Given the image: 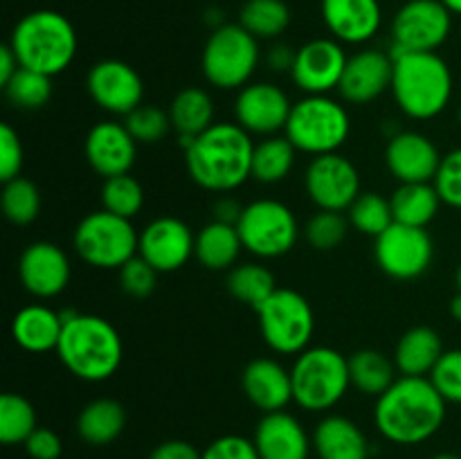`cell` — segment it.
I'll return each mask as SVG.
<instances>
[{
	"label": "cell",
	"instance_id": "6da1fadb",
	"mask_svg": "<svg viewBox=\"0 0 461 459\" xmlns=\"http://www.w3.org/2000/svg\"><path fill=\"white\" fill-rule=\"evenodd\" d=\"M446 421V399L428 376H399L376 399L374 423L387 441L417 446L439 432Z\"/></svg>",
	"mask_w": 461,
	"mask_h": 459
},
{
	"label": "cell",
	"instance_id": "7a4b0ae2",
	"mask_svg": "<svg viewBox=\"0 0 461 459\" xmlns=\"http://www.w3.org/2000/svg\"><path fill=\"white\" fill-rule=\"evenodd\" d=\"M255 142L237 122H216L185 147L187 174L198 187L228 194L252 178Z\"/></svg>",
	"mask_w": 461,
	"mask_h": 459
},
{
	"label": "cell",
	"instance_id": "3957f363",
	"mask_svg": "<svg viewBox=\"0 0 461 459\" xmlns=\"http://www.w3.org/2000/svg\"><path fill=\"white\" fill-rule=\"evenodd\" d=\"M61 318L63 333L57 354L63 367L86 382L108 381L124 358V345L117 328L99 315L68 310Z\"/></svg>",
	"mask_w": 461,
	"mask_h": 459
},
{
	"label": "cell",
	"instance_id": "277c9868",
	"mask_svg": "<svg viewBox=\"0 0 461 459\" xmlns=\"http://www.w3.org/2000/svg\"><path fill=\"white\" fill-rule=\"evenodd\" d=\"M394 58L392 94L410 120H435L453 99V72L437 52H390Z\"/></svg>",
	"mask_w": 461,
	"mask_h": 459
},
{
	"label": "cell",
	"instance_id": "5b68a950",
	"mask_svg": "<svg viewBox=\"0 0 461 459\" xmlns=\"http://www.w3.org/2000/svg\"><path fill=\"white\" fill-rule=\"evenodd\" d=\"M9 48L21 68L57 76L75 61L79 40L70 18L54 9H36L14 25Z\"/></svg>",
	"mask_w": 461,
	"mask_h": 459
},
{
	"label": "cell",
	"instance_id": "8992f818",
	"mask_svg": "<svg viewBox=\"0 0 461 459\" xmlns=\"http://www.w3.org/2000/svg\"><path fill=\"white\" fill-rule=\"evenodd\" d=\"M293 403L309 412H327L351 387L349 358L333 346H309L291 367Z\"/></svg>",
	"mask_w": 461,
	"mask_h": 459
},
{
	"label": "cell",
	"instance_id": "52a82bcc",
	"mask_svg": "<svg viewBox=\"0 0 461 459\" xmlns=\"http://www.w3.org/2000/svg\"><path fill=\"white\" fill-rule=\"evenodd\" d=\"M351 117L338 99L329 94H306L293 104L284 135L293 147L309 156L338 153L349 140Z\"/></svg>",
	"mask_w": 461,
	"mask_h": 459
},
{
	"label": "cell",
	"instance_id": "ba28073f",
	"mask_svg": "<svg viewBox=\"0 0 461 459\" xmlns=\"http://www.w3.org/2000/svg\"><path fill=\"white\" fill-rule=\"evenodd\" d=\"M259 61V39L239 22L214 27L201 57L203 75L219 90H241L250 84Z\"/></svg>",
	"mask_w": 461,
	"mask_h": 459
},
{
	"label": "cell",
	"instance_id": "9c48e42d",
	"mask_svg": "<svg viewBox=\"0 0 461 459\" xmlns=\"http://www.w3.org/2000/svg\"><path fill=\"white\" fill-rule=\"evenodd\" d=\"M72 246L81 261L99 270H120L138 255L140 232L131 219L97 210L86 214L72 234Z\"/></svg>",
	"mask_w": 461,
	"mask_h": 459
},
{
	"label": "cell",
	"instance_id": "30bf717a",
	"mask_svg": "<svg viewBox=\"0 0 461 459\" xmlns=\"http://www.w3.org/2000/svg\"><path fill=\"white\" fill-rule=\"evenodd\" d=\"M259 331L266 345L282 356L309 349L315 331V313L309 300L293 288H277L257 309Z\"/></svg>",
	"mask_w": 461,
	"mask_h": 459
},
{
	"label": "cell",
	"instance_id": "8fae6325",
	"mask_svg": "<svg viewBox=\"0 0 461 459\" xmlns=\"http://www.w3.org/2000/svg\"><path fill=\"white\" fill-rule=\"evenodd\" d=\"M243 250L257 259H279L295 248L300 223L288 205L275 198H259L243 207L237 223Z\"/></svg>",
	"mask_w": 461,
	"mask_h": 459
},
{
	"label": "cell",
	"instance_id": "7c38bea8",
	"mask_svg": "<svg viewBox=\"0 0 461 459\" xmlns=\"http://www.w3.org/2000/svg\"><path fill=\"white\" fill-rule=\"evenodd\" d=\"M374 259L387 277L412 282L428 273L435 259V243L426 228L392 223L374 238Z\"/></svg>",
	"mask_w": 461,
	"mask_h": 459
},
{
	"label": "cell",
	"instance_id": "4fadbf2b",
	"mask_svg": "<svg viewBox=\"0 0 461 459\" xmlns=\"http://www.w3.org/2000/svg\"><path fill=\"white\" fill-rule=\"evenodd\" d=\"M450 30L453 14L441 0H408L392 18L390 52H437Z\"/></svg>",
	"mask_w": 461,
	"mask_h": 459
},
{
	"label": "cell",
	"instance_id": "5bb4252c",
	"mask_svg": "<svg viewBox=\"0 0 461 459\" xmlns=\"http://www.w3.org/2000/svg\"><path fill=\"white\" fill-rule=\"evenodd\" d=\"M304 187L318 210L345 212L360 196V174L342 153H327L309 162Z\"/></svg>",
	"mask_w": 461,
	"mask_h": 459
},
{
	"label": "cell",
	"instance_id": "9a60e30c",
	"mask_svg": "<svg viewBox=\"0 0 461 459\" xmlns=\"http://www.w3.org/2000/svg\"><path fill=\"white\" fill-rule=\"evenodd\" d=\"M86 88L93 102L111 115L126 117L142 104L144 81L131 63L102 58L86 76Z\"/></svg>",
	"mask_w": 461,
	"mask_h": 459
},
{
	"label": "cell",
	"instance_id": "2e32d148",
	"mask_svg": "<svg viewBox=\"0 0 461 459\" xmlns=\"http://www.w3.org/2000/svg\"><path fill=\"white\" fill-rule=\"evenodd\" d=\"M349 57L340 40L313 39L297 48L293 63V84L306 94H329L338 90Z\"/></svg>",
	"mask_w": 461,
	"mask_h": 459
},
{
	"label": "cell",
	"instance_id": "e0dca14e",
	"mask_svg": "<svg viewBox=\"0 0 461 459\" xmlns=\"http://www.w3.org/2000/svg\"><path fill=\"white\" fill-rule=\"evenodd\" d=\"M293 102L279 86L268 81H255L239 90L234 102L237 124L250 135L270 138L286 129Z\"/></svg>",
	"mask_w": 461,
	"mask_h": 459
},
{
	"label": "cell",
	"instance_id": "ac0fdd59",
	"mask_svg": "<svg viewBox=\"0 0 461 459\" xmlns=\"http://www.w3.org/2000/svg\"><path fill=\"white\" fill-rule=\"evenodd\" d=\"M196 234L176 216L153 219L140 232L138 255L147 259L158 273H176L194 256Z\"/></svg>",
	"mask_w": 461,
	"mask_h": 459
},
{
	"label": "cell",
	"instance_id": "d6986e66",
	"mask_svg": "<svg viewBox=\"0 0 461 459\" xmlns=\"http://www.w3.org/2000/svg\"><path fill=\"white\" fill-rule=\"evenodd\" d=\"M72 266L63 248L52 241H34L18 259V277L23 288L39 300L61 295L70 284Z\"/></svg>",
	"mask_w": 461,
	"mask_h": 459
},
{
	"label": "cell",
	"instance_id": "ffe728a7",
	"mask_svg": "<svg viewBox=\"0 0 461 459\" xmlns=\"http://www.w3.org/2000/svg\"><path fill=\"white\" fill-rule=\"evenodd\" d=\"M394 79V58L383 50H360L347 61L338 93L347 104L365 106L392 90Z\"/></svg>",
	"mask_w": 461,
	"mask_h": 459
},
{
	"label": "cell",
	"instance_id": "44dd1931",
	"mask_svg": "<svg viewBox=\"0 0 461 459\" xmlns=\"http://www.w3.org/2000/svg\"><path fill=\"white\" fill-rule=\"evenodd\" d=\"M84 156L90 169L106 180L131 174L138 158V142L120 122H99L86 135Z\"/></svg>",
	"mask_w": 461,
	"mask_h": 459
},
{
	"label": "cell",
	"instance_id": "7402d4cb",
	"mask_svg": "<svg viewBox=\"0 0 461 459\" xmlns=\"http://www.w3.org/2000/svg\"><path fill=\"white\" fill-rule=\"evenodd\" d=\"M441 158L435 142L419 130L394 133L385 147L387 171L399 183H432Z\"/></svg>",
	"mask_w": 461,
	"mask_h": 459
},
{
	"label": "cell",
	"instance_id": "603a6c76",
	"mask_svg": "<svg viewBox=\"0 0 461 459\" xmlns=\"http://www.w3.org/2000/svg\"><path fill=\"white\" fill-rule=\"evenodd\" d=\"M261 459H309L313 439L306 435L300 418L286 410L268 412L257 423L252 436Z\"/></svg>",
	"mask_w": 461,
	"mask_h": 459
},
{
	"label": "cell",
	"instance_id": "cb8c5ba5",
	"mask_svg": "<svg viewBox=\"0 0 461 459\" xmlns=\"http://www.w3.org/2000/svg\"><path fill=\"white\" fill-rule=\"evenodd\" d=\"M322 18L333 39L360 45L378 34L383 9L378 0H322Z\"/></svg>",
	"mask_w": 461,
	"mask_h": 459
},
{
	"label": "cell",
	"instance_id": "d4e9b609",
	"mask_svg": "<svg viewBox=\"0 0 461 459\" xmlns=\"http://www.w3.org/2000/svg\"><path fill=\"white\" fill-rule=\"evenodd\" d=\"M246 399L264 414L286 410L293 403L291 369L275 358H255L246 364L241 376Z\"/></svg>",
	"mask_w": 461,
	"mask_h": 459
},
{
	"label": "cell",
	"instance_id": "484cf974",
	"mask_svg": "<svg viewBox=\"0 0 461 459\" xmlns=\"http://www.w3.org/2000/svg\"><path fill=\"white\" fill-rule=\"evenodd\" d=\"M311 439L320 459H369L372 454L365 432L342 414L324 417Z\"/></svg>",
	"mask_w": 461,
	"mask_h": 459
},
{
	"label": "cell",
	"instance_id": "4316f807",
	"mask_svg": "<svg viewBox=\"0 0 461 459\" xmlns=\"http://www.w3.org/2000/svg\"><path fill=\"white\" fill-rule=\"evenodd\" d=\"M63 333V318L59 310L45 304H30L14 315L12 336L21 349L30 354L57 351Z\"/></svg>",
	"mask_w": 461,
	"mask_h": 459
},
{
	"label": "cell",
	"instance_id": "83f0119b",
	"mask_svg": "<svg viewBox=\"0 0 461 459\" xmlns=\"http://www.w3.org/2000/svg\"><path fill=\"white\" fill-rule=\"evenodd\" d=\"M444 351V342L435 328L412 327L396 342L394 364L401 376H430Z\"/></svg>",
	"mask_w": 461,
	"mask_h": 459
},
{
	"label": "cell",
	"instance_id": "f1b7e54d",
	"mask_svg": "<svg viewBox=\"0 0 461 459\" xmlns=\"http://www.w3.org/2000/svg\"><path fill=\"white\" fill-rule=\"evenodd\" d=\"M169 120L171 129L180 135L183 144L187 147L196 135L210 129L214 122V102H212L210 93L196 86L183 88L176 93V97L169 104Z\"/></svg>",
	"mask_w": 461,
	"mask_h": 459
},
{
	"label": "cell",
	"instance_id": "f546056e",
	"mask_svg": "<svg viewBox=\"0 0 461 459\" xmlns=\"http://www.w3.org/2000/svg\"><path fill=\"white\" fill-rule=\"evenodd\" d=\"M243 250L241 237H239L237 225L219 223L210 220L201 232L196 234V248L194 256L198 264L207 270H232L239 255Z\"/></svg>",
	"mask_w": 461,
	"mask_h": 459
},
{
	"label": "cell",
	"instance_id": "4dcf8cb0",
	"mask_svg": "<svg viewBox=\"0 0 461 459\" xmlns=\"http://www.w3.org/2000/svg\"><path fill=\"white\" fill-rule=\"evenodd\" d=\"M126 426V410L115 399H95L79 412L77 432L90 446H108L122 435Z\"/></svg>",
	"mask_w": 461,
	"mask_h": 459
},
{
	"label": "cell",
	"instance_id": "1f68e13d",
	"mask_svg": "<svg viewBox=\"0 0 461 459\" xmlns=\"http://www.w3.org/2000/svg\"><path fill=\"white\" fill-rule=\"evenodd\" d=\"M394 223L428 228L441 207V198L432 183H401L390 196Z\"/></svg>",
	"mask_w": 461,
	"mask_h": 459
},
{
	"label": "cell",
	"instance_id": "d6a6232c",
	"mask_svg": "<svg viewBox=\"0 0 461 459\" xmlns=\"http://www.w3.org/2000/svg\"><path fill=\"white\" fill-rule=\"evenodd\" d=\"M394 360L387 358L378 349H360L349 356V376L351 387L360 390L367 396H381L396 381Z\"/></svg>",
	"mask_w": 461,
	"mask_h": 459
},
{
	"label": "cell",
	"instance_id": "836d02e7",
	"mask_svg": "<svg viewBox=\"0 0 461 459\" xmlns=\"http://www.w3.org/2000/svg\"><path fill=\"white\" fill-rule=\"evenodd\" d=\"M297 148L286 135H270L255 144L252 153V178L261 184H277L295 166Z\"/></svg>",
	"mask_w": 461,
	"mask_h": 459
},
{
	"label": "cell",
	"instance_id": "e575fe53",
	"mask_svg": "<svg viewBox=\"0 0 461 459\" xmlns=\"http://www.w3.org/2000/svg\"><path fill=\"white\" fill-rule=\"evenodd\" d=\"M239 25L255 39H279L291 25V7L284 0H246L239 14Z\"/></svg>",
	"mask_w": 461,
	"mask_h": 459
},
{
	"label": "cell",
	"instance_id": "d590c367",
	"mask_svg": "<svg viewBox=\"0 0 461 459\" xmlns=\"http://www.w3.org/2000/svg\"><path fill=\"white\" fill-rule=\"evenodd\" d=\"M228 291L239 302L257 310L277 291V284H275V274L270 273V268L257 264V261H248V264H239L237 268L230 270Z\"/></svg>",
	"mask_w": 461,
	"mask_h": 459
},
{
	"label": "cell",
	"instance_id": "8d00e7d4",
	"mask_svg": "<svg viewBox=\"0 0 461 459\" xmlns=\"http://www.w3.org/2000/svg\"><path fill=\"white\" fill-rule=\"evenodd\" d=\"M36 428V410L25 396L14 392L0 396V441L5 446L25 444Z\"/></svg>",
	"mask_w": 461,
	"mask_h": 459
},
{
	"label": "cell",
	"instance_id": "74e56055",
	"mask_svg": "<svg viewBox=\"0 0 461 459\" xmlns=\"http://www.w3.org/2000/svg\"><path fill=\"white\" fill-rule=\"evenodd\" d=\"M347 219H349L351 228L372 238L381 237L394 223L390 198L376 192H360V196L347 210Z\"/></svg>",
	"mask_w": 461,
	"mask_h": 459
},
{
	"label": "cell",
	"instance_id": "f35d334b",
	"mask_svg": "<svg viewBox=\"0 0 461 459\" xmlns=\"http://www.w3.org/2000/svg\"><path fill=\"white\" fill-rule=\"evenodd\" d=\"M3 214L14 225H30L41 214V192L30 178L7 180L0 196Z\"/></svg>",
	"mask_w": 461,
	"mask_h": 459
},
{
	"label": "cell",
	"instance_id": "ab89813d",
	"mask_svg": "<svg viewBox=\"0 0 461 459\" xmlns=\"http://www.w3.org/2000/svg\"><path fill=\"white\" fill-rule=\"evenodd\" d=\"M3 90L12 106L21 108V111H39L52 99L54 86L52 76L21 68Z\"/></svg>",
	"mask_w": 461,
	"mask_h": 459
},
{
	"label": "cell",
	"instance_id": "60d3db41",
	"mask_svg": "<svg viewBox=\"0 0 461 459\" xmlns=\"http://www.w3.org/2000/svg\"><path fill=\"white\" fill-rule=\"evenodd\" d=\"M144 205V187L131 174L113 176L102 184V210L133 220Z\"/></svg>",
	"mask_w": 461,
	"mask_h": 459
},
{
	"label": "cell",
	"instance_id": "b9f144b4",
	"mask_svg": "<svg viewBox=\"0 0 461 459\" xmlns=\"http://www.w3.org/2000/svg\"><path fill=\"white\" fill-rule=\"evenodd\" d=\"M349 219L342 216V212H329L320 210L318 214H313L306 223V241L313 250L318 252H329L336 250L342 241L347 238L349 232Z\"/></svg>",
	"mask_w": 461,
	"mask_h": 459
},
{
	"label": "cell",
	"instance_id": "7bdbcfd3",
	"mask_svg": "<svg viewBox=\"0 0 461 459\" xmlns=\"http://www.w3.org/2000/svg\"><path fill=\"white\" fill-rule=\"evenodd\" d=\"M124 126L138 144H156L169 133V112L151 104H140L133 112L124 117Z\"/></svg>",
	"mask_w": 461,
	"mask_h": 459
},
{
	"label": "cell",
	"instance_id": "ee69618b",
	"mask_svg": "<svg viewBox=\"0 0 461 459\" xmlns=\"http://www.w3.org/2000/svg\"><path fill=\"white\" fill-rule=\"evenodd\" d=\"M120 288L131 297H149L153 291H156L158 284V270L149 264L147 259H142L140 255H135L133 259L126 261L120 270Z\"/></svg>",
	"mask_w": 461,
	"mask_h": 459
},
{
	"label": "cell",
	"instance_id": "f6af8a7d",
	"mask_svg": "<svg viewBox=\"0 0 461 459\" xmlns=\"http://www.w3.org/2000/svg\"><path fill=\"white\" fill-rule=\"evenodd\" d=\"M428 378L439 390L446 403L461 405V349L444 351V356Z\"/></svg>",
	"mask_w": 461,
	"mask_h": 459
},
{
	"label": "cell",
	"instance_id": "bcb514c9",
	"mask_svg": "<svg viewBox=\"0 0 461 459\" xmlns=\"http://www.w3.org/2000/svg\"><path fill=\"white\" fill-rule=\"evenodd\" d=\"M432 184L444 205L461 210V147L441 158L439 171H437Z\"/></svg>",
	"mask_w": 461,
	"mask_h": 459
},
{
	"label": "cell",
	"instance_id": "7dc6e473",
	"mask_svg": "<svg viewBox=\"0 0 461 459\" xmlns=\"http://www.w3.org/2000/svg\"><path fill=\"white\" fill-rule=\"evenodd\" d=\"M23 162H25V151H23L21 135L14 126H0V178L3 183L14 180L21 176Z\"/></svg>",
	"mask_w": 461,
	"mask_h": 459
},
{
	"label": "cell",
	"instance_id": "c3c4849f",
	"mask_svg": "<svg viewBox=\"0 0 461 459\" xmlns=\"http://www.w3.org/2000/svg\"><path fill=\"white\" fill-rule=\"evenodd\" d=\"M201 459H261L252 439L241 435H223L203 450Z\"/></svg>",
	"mask_w": 461,
	"mask_h": 459
},
{
	"label": "cell",
	"instance_id": "681fc988",
	"mask_svg": "<svg viewBox=\"0 0 461 459\" xmlns=\"http://www.w3.org/2000/svg\"><path fill=\"white\" fill-rule=\"evenodd\" d=\"M23 446L32 459H59L63 453L61 436L50 428H36Z\"/></svg>",
	"mask_w": 461,
	"mask_h": 459
},
{
	"label": "cell",
	"instance_id": "f907efd6",
	"mask_svg": "<svg viewBox=\"0 0 461 459\" xmlns=\"http://www.w3.org/2000/svg\"><path fill=\"white\" fill-rule=\"evenodd\" d=\"M203 453L194 444L183 439L162 441L160 446L151 450L149 459H201Z\"/></svg>",
	"mask_w": 461,
	"mask_h": 459
},
{
	"label": "cell",
	"instance_id": "816d5d0a",
	"mask_svg": "<svg viewBox=\"0 0 461 459\" xmlns=\"http://www.w3.org/2000/svg\"><path fill=\"white\" fill-rule=\"evenodd\" d=\"M295 52L297 50L288 48L284 43H275L273 48L266 54V63H268L270 70L275 72H291L293 63H295Z\"/></svg>",
	"mask_w": 461,
	"mask_h": 459
},
{
	"label": "cell",
	"instance_id": "f5cc1de1",
	"mask_svg": "<svg viewBox=\"0 0 461 459\" xmlns=\"http://www.w3.org/2000/svg\"><path fill=\"white\" fill-rule=\"evenodd\" d=\"M241 202H237L234 198H219L212 207V220H219V223H228V225H237L239 219H241V212H243Z\"/></svg>",
	"mask_w": 461,
	"mask_h": 459
},
{
	"label": "cell",
	"instance_id": "db71d44e",
	"mask_svg": "<svg viewBox=\"0 0 461 459\" xmlns=\"http://www.w3.org/2000/svg\"><path fill=\"white\" fill-rule=\"evenodd\" d=\"M18 70H21V63H18L14 50L9 48V43L3 45V48H0V86L5 88Z\"/></svg>",
	"mask_w": 461,
	"mask_h": 459
},
{
	"label": "cell",
	"instance_id": "11a10c76",
	"mask_svg": "<svg viewBox=\"0 0 461 459\" xmlns=\"http://www.w3.org/2000/svg\"><path fill=\"white\" fill-rule=\"evenodd\" d=\"M450 315H453L457 322H461V292L457 291V295L453 297V302H450Z\"/></svg>",
	"mask_w": 461,
	"mask_h": 459
},
{
	"label": "cell",
	"instance_id": "9f6ffc18",
	"mask_svg": "<svg viewBox=\"0 0 461 459\" xmlns=\"http://www.w3.org/2000/svg\"><path fill=\"white\" fill-rule=\"evenodd\" d=\"M441 3L450 9L453 16H461V0H441Z\"/></svg>",
	"mask_w": 461,
	"mask_h": 459
},
{
	"label": "cell",
	"instance_id": "6f0895ef",
	"mask_svg": "<svg viewBox=\"0 0 461 459\" xmlns=\"http://www.w3.org/2000/svg\"><path fill=\"white\" fill-rule=\"evenodd\" d=\"M432 459H461V457H459V454H453V453H439V454H435Z\"/></svg>",
	"mask_w": 461,
	"mask_h": 459
},
{
	"label": "cell",
	"instance_id": "680465c9",
	"mask_svg": "<svg viewBox=\"0 0 461 459\" xmlns=\"http://www.w3.org/2000/svg\"><path fill=\"white\" fill-rule=\"evenodd\" d=\"M457 291L461 292V264H459V268H457Z\"/></svg>",
	"mask_w": 461,
	"mask_h": 459
},
{
	"label": "cell",
	"instance_id": "91938a15",
	"mask_svg": "<svg viewBox=\"0 0 461 459\" xmlns=\"http://www.w3.org/2000/svg\"><path fill=\"white\" fill-rule=\"evenodd\" d=\"M457 122H459V126H461V106H459V111H457Z\"/></svg>",
	"mask_w": 461,
	"mask_h": 459
}]
</instances>
